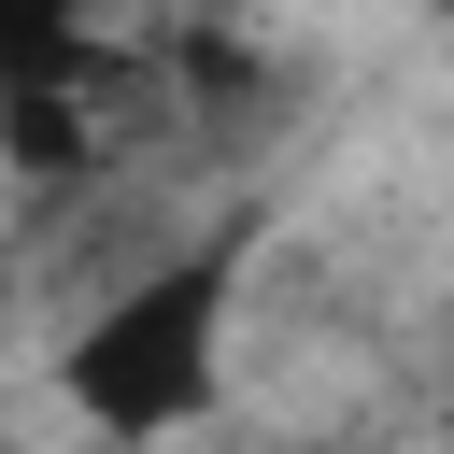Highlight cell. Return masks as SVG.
Wrapping results in <instances>:
<instances>
[{"label":"cell","instance_id":"cell-2","mask_svg":"<svg viewBox=\"0 0 454 454\" xmlns=\"http://www.w3.org/2000/svg\"><path fill=\"white\" fill-rule=\"evenodd\" d=\"M312 454H369V440H312Z\"/></svg>","mask_w":454,"mask_h":454},{"label":"cell","instance_id":"cell-3","mask_svg":"<svg viewBox=\"0 0 454 454\" xmlns=\"http://www.w3.org/2000/svg\"><path fill=\"white\" fill-rule=\"evenodd\" d=\"M440 369H454V312H440Z\"/></svg>","mask_w":454,"mask_h":454},{"label":"cell","instance_id":"cell-1","mask_svg":"<svg viewBox=\"0 0 454 454\" xmlns=\"http://www.w3.org/2000/svg\"><path fill=\"white\" fill-rule=\"evenodd\" d=\"M227 312H241V227L156 255L142 284H114V298L71 326V355H57L71 411H85L99 440H170V426H199V411L227 397Z\"/></svg>","mask_w":454,"mask_h":454}]
</instances>
